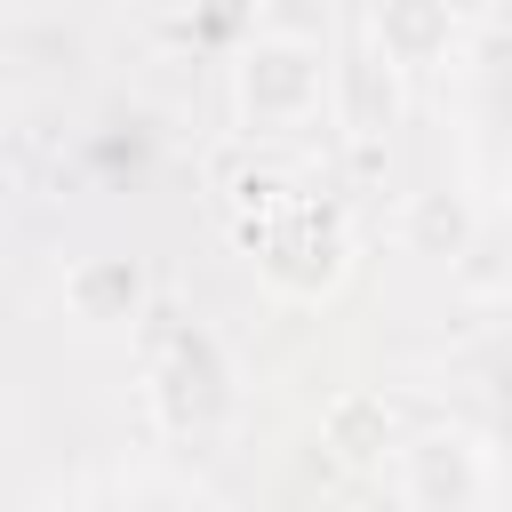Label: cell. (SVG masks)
<instances>
[{
    "mask_svg": "<svg viewBox=\"0 0 512 512\" xmlns=\"http://www.w3.org/2000/svg\"><path fill=\"white\" fill-rule=\"evenodd\" d=\"M288 200H296V192H288V176H280V168H248V176L232 184V232H240V248H248V240H256Z\"/></svg>",
    "mask_w": 512,
    "mask_h": 512,
    "instance_id": "cell-10",
    "label": "cell"
},
{
    "mask_svg": "<svg viewBox=\"0 0 512 512\" xmlns=\"http://www.w3.org/2000/svg\"><path fill=\"white\" fill-rule=\"evenodd\" d=\"M248 248H256L264 280H272L288 304H320V296H336L344 272H352V232H344V216H336V208H312V200H288Z\"/></svg>",
    "mask_w": 512,
    "mask_h": 512,
    "instance_id": "cell-2",
    "label": "cell"
},
{
    "mask_svg": "<svg viewBox=\"0 0 512 512\" xmlns=\"http://www.w3.org/2000/svg\"><path fill=\"white\" fill-rule=\"evenodd\" d=\"M392 456H400V496L424 504V512H472V504H488V488H496L488 448L464 440V432H424V440H408V448H392Z\"/></svg>",
    "mask_w": 512,
    "mask_h": 512,
    "instance_id": "cell-4",
    "label": "cell"
},
{
    "mask_svg": "<svg viewBox=\"0 0 512 512\" xmlns=\"http://www.w3.org/2000/svg\"><path fill=\"white\" fill-rule=\"evenodd\" d=\"M144 264L136 256H80L72 272H64V304H72V320L80 328H128L136 312H144Z\"/></svg>",
    "mask_w": 512,
    "mask_h": 512,
    "instance_id": "cell-6",
    "label": "cell"
},
{
    "mask_svg": "<svg viewBox=\"0 0 512 512\" xmlns=\"http://www.w3.org/2000/svg\"><path fill=\"white\" fill-rule=\"evenodd\" d=\"M320 440H328L344 464H384V456L400 448V432H392V408H384L376 392H344V400H328V416H320Z\"/></svg>",
    "mask_w": 512,
    "mask_h": 512,
    "instance_id": "cell-8",
    "label": "cell"
},
{
    "mask_svg": "<svg viewBox=\"0 0 512 512\" xmlns=\"http://www.w3.org/2000/svg\"><path fill=\"white\" fill-rule=\"evenodd\" d=\"M368 40L400 72L448 64V48H456V0H376L368 8Z\"/></svg>",
    "mask_w": 512,
    "mask_h": 512,
    "instance_id": "cell-5",
    "label": "cell"
},
{
    "mask_svg": "<svg viewBox=\"0 0 512 512\" xmlns=\"http://www.w3.org/2000/svg\"><path fill=\"white\" fill-rule=\"evenodd\" d=\"M328 96V48L304 32H256L232 64V104L248 120V136H280L304 128Z\"/></svg>",
    "mask_w": 512,
    "mask_h": 512,
    "instance_id": "cell-1",
    "label": "cell"
},
{
    "mask_svg": "<svg viewBox=\"0 0 512 512\" xmlns=\"http://www.w3.org/2000/svg\"><path fill=\"white\" fill-rule=\"evenodd\" d=\"M400 240H408V256H448L456 264L472 248V208L456 192H416L400 208Z\"/></svg>",
    "mask_w": 512,
    "mask_h": 512,
    "instance_id": "cell-9",
    "label": "cell"
},
{
    "mask_svg": "<svg viewBox=\"0 0 512 512\" xmlns=\"http://www.w3.org/2000/svg\"><path fill=\"white\" fill-rule=\"evenodd\" d=\"M152 408L168 432H192V440L232 416V360L216 352V336L176 328L152 344Z\"/></svg>",
    "mask_w": 512,
    "mask_h": 512,
    "instance_id": "cell-3",
    "label": "cell"
},
{
    "mask_svg": "<svg viewBox=\"0 0 512 512\" xmlns=\"http://www.w3.org/2000/svg\"><path fill=\"white\" fill-rule=\"evenodd\" d=\"M328 96H336V120L360 144H376L400 120V64H384L376 48L368 56H344V64H328Z\"/></svg>",
    "mask_w": 512,
    "mask_h": 512,
    "instance_id": "cell-7",
    "label": "cell"
}]
</instances>
